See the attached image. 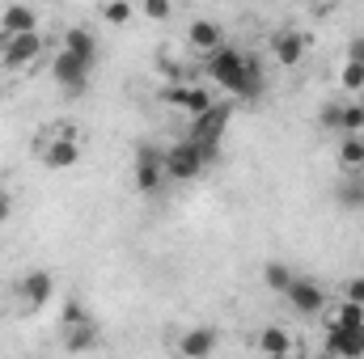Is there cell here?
<instances>
[{
    "instance_id": "8992f818",
    "label": "cell",
    "mask_w": 364,
    "mask_h": 359,
    "mask_svg": "<svg viewBox=\"0 0 364 359\" xmlns=\"http://www.w3.org/2000/svg\"><path fill=\"white\" fill-rule=\"evenodd\" d=\"M284 300H288L301 317H322V313H326V304H331V300H326V292H322L314 279H301V275L292 279V287L284 292Z\"/></svg>"
},
{
    "instance_id": "cb8c5ba5",
    "label": "cell",
    "mask_w": 364,
    "mask_h": 359,
    "mask_svg": "<svg viewBox=\"0 0 364 359\" xmlns=\"http://www.w3.org/2000/svg\"><path fill=\"white\" fill-rule=\"evenodd\" d=\"M132 13H136V9H132L127 0H114V4H102V17H106L110 26H123V21H132Z\"/></svg>"
},
{
    "instance_id": "30bf717a",
    "label": "cell",
    "mask_w": 364,
    "mask_h": 359,
    "mask_svg": "<svg viewBox=\"0 0 364 359\" xmlns=\"http://www.w3.org/2000/svg\"><path fill=\"white\" fill-rule=\"evenodd\" d=\"M216 347H220V330L216 326H191V330H182V338H178L182 359H212Z\"/></svg>"
},
{
    "instance_id": "4dcf8cb0",
    "label": "cell",
    "mask_w": 364,
    "mask_h": 359,
    "mask_svg": "<svg viewBox=\"0 0 364 359\" xmlns=\"http://www.w3.org/2000/svg\"><path fill=\"white\" fill-rule=\"evenodd\" d=\"M0 93H4V85H0Z\"/></svg>"
},
{
    "instance_id": "8fae6325",
    "label": "cell",
    "mask_w": 364,
    "mask_h": 359,
    "mask_svg": "<svg viewBox=\"0 0 364 359\" xmlns=\"http://www.w3.org/2000/svg\"><path fill=\"white\" fill-rule=\"evenodd\" d=\"M186 43H191V51H199V55L208 60V55H216V51L225 47V30H220L216 21H208V17H199V21L186 26Z\"/></svg>"
},
{
    "instance_id": "603a6c76",
    "label": "cell",
    "mask_w": 364,
    "mask_h": 359,
    "mask_svg": "<svg viewBox=\"0 0 364 359\" xmlns=\"http://www.w3.org/2000/svg\"><path fill=\"white\" fill-rule=\"evenodd\" d=\"M339 85L348 93H360L364 89V64H343V72H339Z\"/></svg>"
},
{
    "instance_id": "484cf974",
    "label": "cell",
    "mask_w": 364,
    "mask_h": 359,
    "mask_svg": "<svg viewBox=\"0 0 364 359\" xmlns=\"http://www.w3.org/2000/svg\"><path fill=\"white\" fill-rule=\"evenodd\" d=\"M90 313H85V304L81 300H64V313H60V321H64V330L68 326H77V321H85Z\"/></svg>"
},
{
    "instance_id": "83f0119b",
    "label": "cell",
    "mask_w": 364,
    "mask_h": 359,
    "mask_svg": "<svg viewBox=\"0 0 364 359\" xmlns=\"http://www.w3.org/2000/svg\"><path fill=\"white\" fill-rule=\"evenodd\" d=\"M140 13H144V17H149V21H166V17H170V13H174V9H170V4H166V0H144V9H140Z\"/></svg>"
},
{
    "instance_id": "3957f363",
    "label": "cell",
    "mask_w": 364,
    "mask_h": 359,
    "mask_svg": "<svg viewBox=\"0 0 364 359\" xmlns=\"http://www.w3.org/2000/svg\"><path fill=\"white\" fill-rule=\"evenodd\" d=\"M161 161H166V178H170V182H195L203 170H208L203 148H199V144H191V140L170 144V148L161 153Z\"/></svg>"
},
{
    "instance_id": "44dd1931",
    "label": "cell",
    "mask_w": 364,
    "mask_h": 359,
    "mask_svg": "<svg viewBox=\"0 0 364 359\" xmlns=\"http://www.w3.org/2000/svg\"><path fill=\"white\" fill-rule=\"evenodd\" d=\"M339 136H364V101H343V110H339Z\"/></svg>"
},
{
    "instance_id": "ffe728a7",
    "label": "cell",
    "mask_w": 364,
    "mask_h": 359,
    "mask_svg": "<svg viewBox=\"0 0 364 359\" xmlns=\"http://www.w3.org/2000/svg\"><path fill=\"white\" fill-rule=\"evenodd\" d=\"M335 199H339L343 211H364V178H343Z\"/></svg>"
},
{
    "instance_id": "4fadbf2b",
    "label": "cell",
    "mask_w": 364,
    "mask_h": 359,
    "mask_svg": "<svg viewBox=\"0 0 364 359\" xmlns=\"http://www.w3.org/2000/svg\"><path fill=\"white\" fill-rule=\"evenodd\" d=\"M326 355L331 359H364V326L356 330H326Z\"/></svg>"
},
{
    "instance_id": "9a60e30c",
    "label": "cell",
    "mask_w": 364,
    "mask_h": 359,
    "mask_svg": "<svg viewBox=\"0 0 364 359\" xmlns=\"http://www.w3.org/2000/svg\"><path fill=\"white\" fill-rule=\"evenodd\" d=\"M38 157H43L47 170H73V165L81 161V144H73V140H47V136H43Z\"/></svg>"
},
{
    "instance_id": "5b68a950",
    "label": "cell",
    "mask_w": 364,
    "mask_h": 359,
    "mask_svg": "<svg viewBox=\"0 0 364 359\" xmlns=\"http://www.w3.org/2000/svg\"><path fill=\"white\" fill-rule=\"evenodd\" d=\"M166 182L170 178H166V161H161V153L149 148V144H140V148H136V190H140V194H157Z\"/></svg>"
},
{
    "instance_id": "2e32d148",
    "label": "cell",
    "mask_w": 364,
    "mask_h": 359,
    "mask_svg": "<svg viewBox=\"0 0 364 359\" xmlns=\"http://www.w3.org/2000/svg\"><path fill=\"white\" fill-rule=\"evenodd\" d=\"M335 161H339L343 178H364V136H339Z\"/></svg>"
},
{
    "instance_id": "d4e9b609",
    "label": "cell",
    "mask_w": 364,
    "mask_h": 359,
    "mask_svg": "<svg viewBox=\"0 0 364 359\" xmlns=\"http://www.w3.org/2000/svg\"><path fill=\"white\" fill-rule=\"evenodd\" d=\"M339 110H343V101H326V106L318 110V127H326V131L339 136Z\"/></svg>"
},
{
    "instance_id": "ba28073f",
    "label": "cell",
    "mask_w": 364,
    "mask_h": 359,
    "mask_svg": "<svg viewBox=\"0 0 364 359\" xmlns=\"http://www.w3.org/2000/svg\"><path fill=\"white\" fill-rule=\"evenodd\" d=\"M43 55V34H21V38H0V64L4 68H30Z\"/></svg>"
},
{
    "instance_id": "277c9868",
    "label": "cell",
    "mask_w": 364,
    "mask_h": 359,
    "mask_svg": "<svg viewBox=\"0 0 364 359\" xmlns=\"http://www.w3.org/2000/svg\"><path fill=\"white\" fill-rule=\"evenodd\" d=\"M161 101H166L170 110H182V114H186L191 123H195L199 114H208V110L216 106L212 89H203V85H186V81L170 85V89H161Z\"/></svg>"
},
{
    "instance_id": "7c38bea8",
    "label": "cell",
    "mask_w": 364,
    "mask_h": 359,
    "mask_svg": "<svg viewBox=\"0 0 364 359\" xmlns=\"http://www.w3.org/2000/svg\"><path fill=\"white\" fill-rule=\"evenodd\" d=\"M272 60L279 68H296L305 60V34L301 30H275L272 34Z\"/></svg>"
},
{
    "instance_id": "7a4b0ae2",
    "label": "cell",
    "mask_w": 364,
    "mask_h": 359,
    "mask_svg": "<svg viewBox=\"0 0 364 359\" xmlns=\"http://www.w3.org/2000/svg\"><path fill=\"white\" fill-rule=\"evenodd\" d=\"M229 118H233V101H216L208 114H199V118L191 123V136H186V140L203 148V161H208V165L220 157V136L229 131Z\"/></svg>"
},
{
    "instance_id": "9c48e42d",
    "label": "cell",
    "mask_w": 364,
    "mask_h": 359,
    "mask_svg": "<svg viewBox=\"0 0 364 359\" xmlns=\"http://www.w3.org/2000/svg\"><path fill=\"white\" fill-rule=\"evenodd\" d=\"M17 292H21L26 309H43V304H51V300H55V275H51V270H43V267H30L26 275H21Z\"/></svg>"
},
{
    "instance_id": "ac0fdd59",
    "label": "cell",
    "mask_w": 364,
    "mask_h": 359,
    "mask_svg": "<svg viewBox=\"0 0 364 359\" xmlns=\"http://www.w3.org/2000/svg\"><path fill=\"white\" fill-rule=\"evenodd\" d=\"M60 51H68V55H77V60H85V64H97V38H93L90 30H81V26H73V30H64V47Z\"/></svg>"
},
{
    "instance_id": "f1b7e54d",
    "label": "cell",
    "mask_w": 364,
    "mask_h": 359,
    "mask_svg": "<svg viewBox=\"0 0 364 359\" xmlns=\"http://www.w3.org/2000/svg\"><path fill=\"white\" fill-rule=\"evenodd\" d=\"M348 64H364V34H352V43H348Z\"/></svg>"
},
{
    "instance_id": "7402d4cb",
    "label": "cell",
    "mask_w": 364,
    "mask_h": 359,
    "mask_svg": "<svg viewBox=\"0 0 364 359\" xmlns=\"http://www.w3.org/2000/svg\"><path fill=\"white\" fill-rule=\"evenodd\" d=\"M263 279H267V287H272V292L284 296V292L292 287V279H296V275H292V267H284V263H267V267H263Z\"/></svg>"
},
{
    "instance_id": "5bb4252c",
    "label": "cell",
    "mask_w": 364,
    "mask_h": 359,
    "mask_svg": "<svg viewBox=\"0 0 364 359\" xmlns=\"http://www.w3.org/2000/svg\"><path fill=\"white\" fill-rule=\"evenodd\" d=\"M21 34H38V13L30 4H9L0 13V38H21Z\"/></svg>"
},
{
    "instance_id": "52a82bcc",
    "label": "cell",
    "mask_w": 364,
    "mask_h": 359,
    "mask_svg": "<svg viewBox=\"0 0 364 359\" xmlns=\"http://www.w3.org/2000/svg\"><path fill=\"white\" fill-rule=\"evenodd\" d=\"M90 64L85 60H77V55H68V51H60L55 60H51V77H55V85L64 93H85L90 89Z\"/></svg>"
},
{
    "instance_id": "f546056e",
    "label": "cell",
    "mask_w": 364,
    "mask_h": 359,
    "mask_svg": "<svg viewBox=\"0 0 364 359\" xmlns=\"http://www.w3.org/2000/svg\"><path fill=\"white\" fill-rule=\"evenodd\" d=\"M9 216H13V194H9V190H0V224H4Z\"/></svg>"
},
{
    "instance_id": "6da1fadb",
    "label": "cell",
    "mask_w": 364,
    "mask_h": 359,
    "mask_svg": "<svg viewBox=\"0 0 364 359\" xmlns=\"http://www.w3.org/2000/svg\"><path fill=\"white\" fill-rule=\"evenodd\" d=\"M203 72H208V81H216L220 89L229 93V97H237V101H259L263 89H267L263 64H259L255 55H246V51L229 47V43H225L216 55H208V60H203Z\"/></svg>"
},
{
    "instance_id": "4316f807",
    "label": "cell",
    "mask_w": 364,
    "mask_h": 359,
    "mask_svg": "<svg viewBox=\"0 0 364 359\" xmlns=\"http://www.w3.org/2000/svg\"><path fill=\"white\" fill-rule=\"evenodd\" d=\"M343 304H360L364 309V275H356V279L343 283Z\"/></svg>"
},
{
    "instance_id": "e0dca14e",
    "label": "cell",
    "mask_w": 364,
    "mask_h": 359,
    "mask_svg": "<svg viewBox=\"0 0 364 359\" xmlns=\"http://www.w3.org/2000/svg\"><path fill=\"white\" fill-rule=\"evenodd\" d=\"M255 347H259L267 359H288V351H292V334H288L284 326H263L259 338H255Z\"/></svg>"
},
{
    "instance_id": "d6986e66",
    "label": "cell",
    "mask_w": 364,
    "mask_h": 359,
    "mask_svg": "<svg viewBox=\"0 0 364 359\" xmlns=\"http://www.w3.org/2000/svg\"><path fill=\"white\" fill-rule=\"evenodd\" d=\"M97 338H102V330H97L93 317H85V321H77V326L64 330V347H68V351H93Z\"/></svg>"
}]
</instances>
